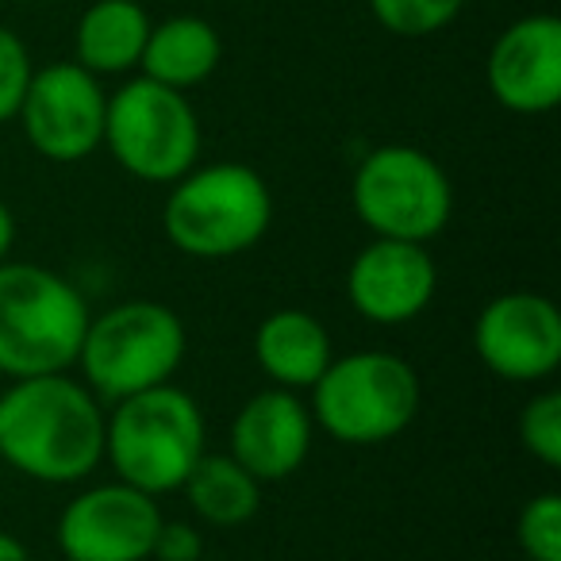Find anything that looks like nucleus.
Returning a JSON list of instances; mask_svg holds the SVG:
<instances>
[{"mask_svg": "<svg viewBox=\"0 0 561 561\" xmlns=\"http://www.w3.org/2000/svg\"><path fill=\"white\" fill-rule=\"evenodd\" d=\"M104 408L85 381L43 374L0 392V458L39 484H78L104 461Z\"/></svg>", "mask_w": 561, "mask_h": 561, "instance_id": "1", "label": "nucleus"}, {"mask_svg": "<svg viewBox=\"0 0 561 561\" xmlns=\"http://www.w3.org/2000/svg\"><path fill=\"white\" fill-rule=\"evenodd\" d=\"M204 443L208 423L201 404L173 381L116 400L104 415V461L116 481L150 496L181 492L204 458Z\"/></svg>", "mask_w": 561, "mask_h": 561, "instance_id": "2", "label": "nucleus"}, {"mask_svg": "<svg viewBox=\"0 0 561 561\" xmlns=\"http://www.w3.org/2000/svg\"><path fill=\"white\" fill-rule=\"evenodd\" d=\"M89 305L62 273L0 262V374L12 381L70 374L89 328Z\"/></svg>", "mask_w": 561, "mask_h": 561, "instance_id": "3", "label": "nucleus"}, {"mask_svg": "<svg viewBox=\"0 0 561 561\" xmlns=\"http://www.w3.org/2000/svg\"><path fill=\"white\" fill-rule=\"evenodd\" d=\"M273 224V193L242 162L193 165L173 181L162 204V231L173 250L201 262L239 257L265 239Z\"/></svg>", "mask_w": 561, "mask_h": 561, "instance_id": "4", "label": "nucleus"}, {"mask_svg": "<svg viewBox=\"0 0 561 561\" xmlns=\"http://www.w3.org/2000/svg\"><path fill=\"white\" fill-rule=\"evenodd\" d=\"M312 423L343 446H381L404 435L420 415V374L389 351H354L331 358L312 385Z\"/></svg>", "mask_w": 561, "mask_h": 561, "instance_id": "5", "label": "nucleus"}, {"mask_svg": "<svg viewBox=\"0 0 561 561\" xmlns=\"http://www.w3.org/2000/svg\"><path fill=\"white\" fill-rule=\"evenodd\" d=\"M188 351L185 323L158 300H124L89 316L78 351L81 381L101 400H124L142 389L173 381Z\"/></svg>", "mask_w": 561, "mask_h": 561, "instance_id": "6", "label": "nucleus"}, {"mask_svg": "<svg viewBox=\"0 0 561 561\" xmlns=\"http://www.w3.org/2000/svg\"><path fill=\"white\" fill-rule=\"evenodd\" d=\"M104 147L135 181L173 185L201 158V119L181 89L131 78L108 96Z\"/></svg>", "mask_w": 561, "mask_h": 561, "instance_id": "7", "label": "nucleus"}, {"mask_svg": "<svg viewBox=\"0 0 561 561\" xmlns=\"http://www.w3.org/2000/svg\"><path fill=\"white\" fill-rule=\"evenodd\" d=\"M354 216L374 239L431 242L454 216V185L420 147L389 142L362 158L351 185Z\"/></svg>", "mask_w": 561, "mask_h": 561, "instance_id": "8", "label": "nucleus"}, {"mask_svg": "<svg viewBox=\"0 0 561 561\" xmlns=\"http://www.w3.org/2000/svg\"><path fill=\"white\" fill-rule=\"evenodd\" d=\"M104 112L108 93L101 78L78 62H55L32 73L16 119L35 154L70 165L104 147Z\"/></svg>", "mask_w": 561, "mask_h": 561, "instance_id": "9", "label": "nucleus"}, {"mask_svg": "<svg viewBox=\"0 0 561 561\" xmlns=\"http://www.w3.org/2000/svg\"><path fill=\"white\" fill-rule=\"evenodd\" d=\"M158 530V496L124 481H104L62 507L55 538L66 561H150Z\"/></svg>", "mask_w": 561, "mask_h": 561, "instance_id": "10", "label": "nucleus"}, {"mask_svg": "<svg viewBox=\"0 0 561 561\" xmlns=\"http://www.w3.org/2000/svg\"><path fill=\"white\" fill-rule=\"evenodd\" d=\"M477 358L489 374L512 385H535L561 366V312L550 297L530 289L500 293L473 323Z\"/></svg>", "mask_w": 561, "mask_h": 561, "instance_id": "11", "label": "nucleus"}, {"mask_svg": "<svg viewBox=\"0 0 561 561\" xmlns=\"http://www.w3.org/2000/svg\"><path fill=\"white\" fill-rule=\"evenodd\" d=\"M438 293V265L427 242L374 239L346 270V300L366 323L400 328L420 320Z\"/></svg>", "mask_w": 561, "mask_h": 561, "instance_id": "12", "label": "nucleus"}, {"mask_svg": "<svg viewBox=\"0 0 561 561\" xmlns=\"http://www.w3.org/2000/svg\"><path fill=\"white\" fill-rule=\"evenodd\" d=\"M484 81L500 108L542 116L561 101V20L523 16L492 43Z\"/></svg>", "mask_w": 561, "mask_h": 561, "instance_id": "13", "label": "nucleus"}, {"mask_svg": "<svg viewBox=\"0 0 561 561\" xmlns=\"http://www.w3.org/2000/svg\"><path fill=\"white\" fill-rule=\"evenodd\" d=\"M312 438L316 423L305 400L297 392L270 385L234 412L231 458L257 484H277L300 473V466L312 454Z\"/></svg>", "mask_w": 561, "mask_h": 561, "instance_id": "14", "label": "nucleus"}, {"mask_svg": "<svg viewBox=\"0 0 561 561\" xmlns=\"http://www.w3.org/2000/svg\"><path fill=\"white\" fill-rule=\"evenodd\" d=\"M331 358H335V346L328 328L305 308H277L254 331V362L277 389H312Z\"/></svg>", "mask_w": 561, "mask_h": 561, "instance_id": "15", "label": "nucleus"}, {"mask_svg": "<svg viewBox=\"0 0 561 561\" xmlns=\"http://www.w3.org/2000/svg\"><path fill=\"white\" fill-rule=\"evenodd\" d=\"M219 58H224V39L208 20L173 16L165 24H150L139 70L142 78L185 93L216 73Z\"/></svg>", "mask_w": 561, "mask_h": 561, "instance_id": "16", "label": "nucleus"}, {"mask_svg": "<svg viewBox=\"0 0 561 561\" xmlns=\"http://www.w3.org/2000/svg\"><path fill=\"white\" fill-rule=\"evenodd\" d=\"M150 20L135 0H96L78 24V66L96 78L127 73L139 66Z\"/></svg>", "mask_w": 561, "mask_h": 561, "instance_id": "17", "label": "nucleus"}, {"mask_svg": "<svg viewBox=\"0 0 561 561\" xmlns=\"http://www.w3.org/2000/svg\"><path fill=\"white\" fill-rule=\"evenodd\" d=\"M188 507L208 527H242L262 507V484L231 458V454H208L193 466L181 484Z\"/></svg>", "mask_w": 561, "mask_h": 561, "instance_id": "18", "label": "nucleus"}, {"mask_svg": "<svg viewBox=\"0 0 561 561\" xmlns=\"http://www.w3.org/2000/svg\"><path fill=\"white\" fill-rule=\"evenodd\" d=\"M466 0H369V12L385 32L400 39H427L461 16Z\"/></svg>", "mask_w": 561, "mask_h": 561, "instance_id": "19", "label": "nucleus"}, {"mask_svg": "<svg viewBox=\"0 0 561 561\" xmlns=\"http://www.w3.org/2000/svg\"><path fill=\"white\" fill-rule=\"evenodd\" d=\"M519 443L538 466H561V392L542 389L519 412Z\"/></svg>", "mask_w": 561, "mask_h": 561, "instance_id": "20", "label": "nucleus"}, {"mask_svg": "<svg viewBox=\"0 0 561 561\" xmlns=\"http://www.w3.org/2000/svg\"><path fill=\"white\" fill-rule=\"evenodd\" d=\"M515 542L527 561H561V496L538 492L519 507Z\"/></svg>", "mask_w": 561, "mask_h": 561, "instance_id": "21", "label": "nucleus"}, {"mask_svg": "<svg viewBox=\"0 0 561 561\" xmlns=\"http://www.w3.org/2000/svg\"><path fill=\"white\" fill-rule=\"evenodd\" d=\"M32 73H35L32 55L20 43V35H12L9 27H0V124L16 119Z\"/></svg>", "mask_w": 561, "mask_h": 561, "instance_id": "22", "label": "nucleus"}, {"mask_svg": "<svg viewBox=\"0 0 561 561\" xmlns=\"http://www.w3.org/2000/svg\"><path fill=\"white\" fill-rule=\"evenodd\" d=\"M150 561H204V538L193 523L162 519V530L154 538Z\"/></svg>", "mask_w": 561, "mask_h": 561, "instance_id": "23", "label": "nucleus"}, {"mask_svg": "<svg viewBox=\"0 0 561 561\" xmlns=\"http://www.w3.org/2000/svg\"><path fill=\"white\" fill-rule=\"evenodd\" d=\"M12 247H16V216L4 201H0V262H9Z\"/></svg>", "mask_w": 561, "mask_h": 561, "instance_id": "24", "label": "nucleus"}, {"mask_svg": "<svg viewBox=\"0 0 561 561\" xmlns=\"http://www.w3.org/2000/svg\"><path fill=\"white\" fill-rule=\"evenodd\" d=\"M0 561H32V553H27V546L16 535L0 530Z\"/></svg>", "mask_w": 561, "mask_h": 561, "instance_id": "25", "label": "nucleus"}]
</instances>
